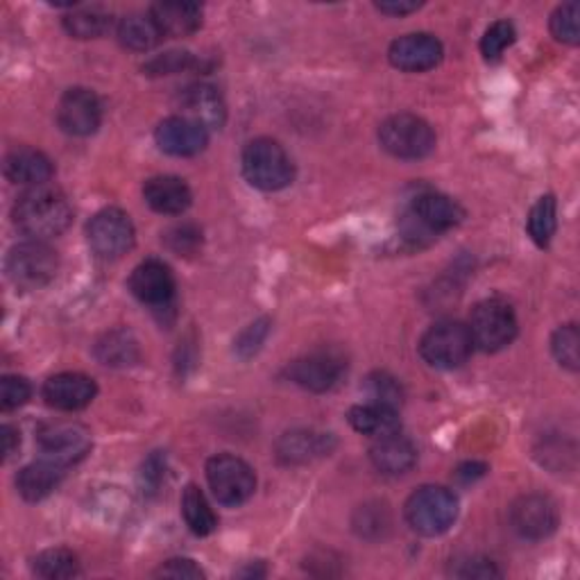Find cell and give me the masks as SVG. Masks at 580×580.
<instances>
[{
	"label": "cell",
	"mask_w": 580,
	"mask_h": 580,
	"mask_svg": "<svg viewBox=\"0 0 580 580\" xmlns=\"http://www.w3.org/2000/svg\"><path fill=\"white\" fill-rule=\"evenodd\" d=\"M58 123L71 136H91L103 123V103L91 89H69L58 105Z\"/></svg>",
	"instance_id": "cell-13"
},
{
	"label": "cell",
	"mask_w": 580,
	"mask_h": 580,
	"mask_svg": "<svg viewBox=\"0 0 580 580\" xmlns=\"http://www.w3.org/2000/svg\"><path fill=\"white\" fill-rule=\"evenodd\" d=\"M472 343L483 352H499L517 338V315L506 300L490 298L474 307L469 324Z\"/></svg>",
	"instance_id": "cell-8"
},
{
	"label": "cell",
	"mask_w": 580,
	"mask_h": 580,
	"mask_svg": "<svg viewBox=\"0 0 580 580\" xmlns=\"http://www.w3.org/2000/svg\"><path fill=\"white\" fill-rule=\"evenodd\" d=\"M443 55H445V48L441 39H435L433 34L426 32L404 34L395 39L389 48L391 64L404 73L431 71L443 62Z\"/></svg>",
	"instance_id": "cell-15"
},
{
	"label": "cell",
	"mask_w": 580,
	"mask_h": 580,
	"mask_svg": "<svg viewBox=\"0 0 580 580\" xmlns=\"http://www.w3.org/2000/svg\"><path fill=\"white\" fill-rule=\"evenodd\" d=\"M118 41L130 48V51L136 53H145V51H153L155 45L162 43L164 34L159 30V25L155 23V19L148 14H130L125 19H121L118 28H116Z\"/></svg>",
	"instance_id": "cell-27"
},
{
	"label": "cell",
	"mask_w": 580,
	"mask_h": 580,
	"mask_svg": "<svg viewBox=\"0 0 580 580\" xmlns=\"http://www.w3.org/2000/svg\"><path fill=\"white\" fill-rule=\"evenodd\" d=\"M143 198L162 216H182L193 203V193L182 177L157 175L143 184Z\"/></svg>",
	"instance_id": "cell-21"
},
{
	"label": "cell",
	"mask_w": 580,
	"mask_h": 580,
	"mask_svg": "<svg viewBox=\"0 0 580 580\" xmlns=\"http://www.w3.org/2000/svg\"><path fill=\"white\" fill-rule=\"evenodd\" d=\"M193 66V58L188 53H166L162 58H155L143 71H148L151 75H173L184 69Z\"/></svg>",
	"instance_id": "cell-40"
},
{
	"label": "cell",
	"mask_w": 580,
	"mask_h": 580,
	"mask_svg": "<svg viewBox=\"0 0 580 580\" xmlns=\"http://www.w3.org/2000/svg\"><path fill=\"white\" fill-rule=\"evenodd\" d=\"M155 576H162V578H205V571L188 558H175V560L164 562L155 571Z\"/></svg>",
	"instance_id": "cell-42"
},
{
	"label": "cell",
	"mask_w": 580,
	"mask_h": 580,
	"mask_svg": "<svg viewBox=\"0 0 580 580\" xmlns=\"http://www.w3.org/2000/svg\"><path fill=\"white\" fill-rule=\"evenodd\" d=\"M41 395L51 408L73 413L86 408L95 400V395H99V385L82 372H62L43 383Z\"/></svg>",
	"instance_id": "cell-18"
},
{
	"label": "cell",
	"mask_w": 580,
	"mask_h": 580,
	"mask_svg": "<svg viewBox=\"0 0 580 580\" xmlns=\"http://www.w3.org/2000/svg\"><path fill=\"white\" fill-rule=\"evenodd\" d=\"M359 526V534L365 538H379L383 528L391 526L389 519V510L383 506H365L361 510V521H356Z\"/></svg>",
	"instance_id": "cell-39"
},
{
	"label": "cell",
	"mask_w": 580,
	"mask_h": 580,
	"mask_svg": "<svg viewBox=\"0 0 580 580\" xmlns=\"http://www.w3.org/2000/svg\"><path fill=\"white\" fill-rule=\"evenodd\" d=\"M474 352L472 333L467 324L458 320H441L426 329L420 341L422 359L438 370H456Z\"/></svg>",
	"instance_id": "cell-5"
},
{
	"label": "cell",
	"mask_w": 580,
	"mask_h": 580,
	"mask_svg": "<svg viewBox=\"0 0 580 580\" xmlns=\"http://www.w3.org/2000/svg\"><path fill=\"white\" fill-rule=\"evenodd\" d=\"M335 447V441L331 433L322 431H290L283 433L277 443V458L286 465H304L315 458L329 456Z\"/></svg>",
	"instance_id": "cell-20"
},
{
	"label": "cell",
	"mask_w": 580,
	"mask_h": 580,
	"mask_svg": "<svg viewBox=\"0 0 580 580\" xmlns=\"http://www.w3.org/2000/svg\"><path fill=\"white\" fill-rule=\"evenodd\" d=\"M367 395H370V402L385 404V406H393V408H397L404 400L400 381L393 379L391 374H385V372H376L367 379Z\"/></svg>",
	"instance_id": "cell-36"
},
{
	"label": "cell",
	"mask_w": 580,
	"mask_h": 580,
	"mask_svg": "<svg viewBox=\"0 0 580 580\" xmlns=\"http://www.w3.org/2000/svg\"><path fill=\"white\" fill-rule=\"evenodd\" d=\"M348 370L345 359L333 350L311 352L286 367L288 379L298 383L300 389L311 393H327L343 379Z\"/></svg>",
	"instance_id": "cell-12"
},
{
	"label": "cell",
	"mask_w": 580,
	"mask_h": 580,
	"mask_svg": "<svg viewBox=\"0 0 580 580\" xmlns=\"http://www.w3.org/2000/svg\"><path fill=\"white\" fill-rule=\"evenodd\" d=\"M246 179L261 190H281L296 177V166L288 153L272 138H255L246 145L244 157Z\"/></svg>",
	"instance_id": "cell-4"
},
{
	"label": "cell",
	"mask_w": 580,
	"mask_h": 580,
	"mask_svg": "<svg viewBox=\"0 0 580 580\" xmlns=\"http://www.w3.org/2000/svg\"><path fill=\"white\" fill-rule=\"evenodd\" d=\"M207 480L218 504L236 508L244 506L257 490V474L244 460L231 454H218L207 463Z\"/></svg>",
	"instance_id": "cell-9"
},
{
	"label": "cell",
	"mask_w": 580,
	"mask_h": 580,
	"mask_svg": "<svg viewBox=\"0 0 580 580\" xmlns=\"http://www.w3.org/2000/svg\"><path fill=\"white\" fill-rule=\"evenodd\" d=\"M30 395H32V389H30L28 379L23 376L8 374L3 376V381H0V406H3V411L21 408L23 404H28Z\"/></svg>",
	"instance_id": "cell-38"
},
{
	"label": "cell",
	"mask_w": 580,
	"mask_h": 580,
	"mask_svg": "<svg viewBox=\"0 0 580 580\" xmlns=\"http://www.w3.org/2000/svg\"><path fill=\"white\" fill-rule=\"evenodd\" d=\"M460 565L463 567L454 571L460 578H493V576H501V571L495 567V562L486 560V558H472V560L460 562Z\"/></svg>",
	"instance_id": "cell-43"
},
{
	"label": "cell",
	"mask_w": 580,
	"mask_h": 580,
	"mask_svg": "<svg viewBox=\"0 0 580 580\" xmlns=\"http://www.w3.org/2000/svg\"><path fill=\"white\" fill-rule=\"evenodd\" d=\"M515 39H517V32L510 21H495L480 39V53L490 62L499 60L506 53V48L515 43Z\"/></svg>",
	"instance_id": "cell-34"
},
{
	"label": "cell",
	"mask_w": 580,
	"mask_h": 580,
	"mask_svg": "<svg viewBox=\"0 0 580 580\" xmlns=\"http://www.w3.org/2000/svg\"><path fill=\"white\" fill-rule=\"evenodd\" d=\"M0 438H3V458L8 460L10 456H14V452L19 449L21 445V438H19V431L10 424L0 426Z\"/></svg>",
	"instance_id": "cell-46"
},
{
	"label": "cell",
	"mask_w": 580,
	"mask_h": 580,
	"mask_svg": "<svg viewBox=\"0 0 580 580\" xmlns=\"http://www.w3.org/2000/svg\"><path fill=\"white\" fill-rule=\"evenodd\" d=\"M14 225L32 240H48L64 234L73 220L69 198L58 186L28 188L14 205Z\"/></svg>",
	"instance_id": "cell-1"
},
{
	"label": "cell",
	"mask_w": 580,
	"mask_h": 580,
	"mask_svg": "<svg viewBox=\"0 0 580 580\" xmlns=\"http://www.w3.org/2000/svg\"><path fill=\"white\" fill-rule=\"evenodd\" d=\"M182 515L190 534H196L200 538L211 536L218 526V517L214 515L205 493L196 486V483H188L182 495Z\"/></svg>",
	"instance_id": "cell-28"
},
{
	"label": "cell",
	"mask_w": 580,
	"mask_h": 580,
	"mask_svg": "<svg viewBox=\"0 0 580 580\" xmlns=\"http://www.w3.org/2000/svg\"><path fill=\"white\" fill-rule=\"evenodd\" d=\"M404 515L415 534L424 538L443 536L458 519V497L443 486H422L408 497Z\"/></svg>",
	"instance_id": "cell-3"
},
{
	"label": "cell",
	"mask_w": 580,
	"mask_h": 580,
	"mask_svg": "<svg viewBox=\"0 0 580 580\" xmlns=\"http://www.w3.org/2000/svg\"><path fill=\"white\" fill-rule=\"evenodd\" d=\"M510 524L524 540H545L558 528V508L549 497L524 495L510 508Z\"/></svg>",
	"instance_id": "cell-14"
},
{
	"label": "cell",
	"mask_w": 580,
	"mask_h": 580,
	"mask_svg": "<svg viewBox=\"0 0 580 580\" xmlns=\"http://www.w3.org/2000/svg\"><path fill=\"white\" fill-rule=\"evenodd\" d=\"M37 443L43 458L71 467L89 454L91 433L77 422H48L37 431Z\"/></svg>",
	"instance_id": "cell-11"
},
{
	"label": "cell",
	"mask_w": 580,
	"mask_h": 580,
	"mask_svg": "<svg viewBox=\"0 0 580 580\" xmlns=\"http://www.w3.org/2000/svg\"><path fill=\"white\" fill-rule=\"evenodd\" d=\"M151 17L164 37H188L203 25V8L196 3H155Z\"/></svg>",
	"instance_id": "cell-26"
},
{
	"label": "cell",
	"mask_w": 580,
	"mask_h": 580,
	"mask_svg": "<svg viewBox=\"0 0 580 580\" xmlns=\"http://www.w3.org/2000/svg\"><path fill=\"white\" fill-rule=\"evenodd\" d=\"M86 240L101 259H121L134 248L136 231L130 216L112 207L99 211L89 220Z\"/></svg>",
	"instance_id": "cell-10"
},
{
	"label": "cell",
	"mask_w": 580,
	"mask_h": 580,
	"mask_svg": "<svg viewBox=\"0 0 580 580\" xmlns=\"http://www.w3.org/2000/svg\"><path fill=\"white\" fill-rule=\"evenodd\" d=\"M166 244L173 252H177L179 257H188V255H196L200 250L203 244V231L196 225H175L173 229L166 231Z\"/></svg>",
	"instance_id": "cell-37"
},
{
	"label": "cell",
	"mask_w": 580,
	"mask_h": 580,
	"mask_svg": "<svg viewBox=\"0 0 580 580\" xmlns=\"http://www.w3.org/2000/svg\"><path fill=\"white\" fill-rule=\"evenodd\" d=\"M182 116L200 123L207 130H220L227 121V107L218 89L209 84H190L179 93Z\"/></svg>",
	"instance_id": "cell-19"
},
{
	"label": "cell",
	"mask_w": 580,
	"mask_h": 580,
	"mask_svg": "<svg viewBox=\"0 0 580 580\" xmlns=\"http://www.w3.org/2000/svg\"><path fill=\"white\" fill-rule=\"evenodd\" d=\"M58 252L45 240H23L8 252L6 272L21 290H39L51 283L58 275Z\"/></svg>",
	"instance_id": "cell-7"
},
{
	"label": "cell",
	"mask_w": 580,
	"mask_h": 580,
	"mask_svg": "<svg viewBox=\"0 0 580 580\" xmlns=\"http://www.w3.org/2000/svg\"><path fill=\"white\" fill-rule=\"evenodd\" d=\"M159 151L173 157H196L209 143V130L186 116H170L155 130Z\"/></svg>",
	"instance_id": "cell-17"
},
{
	"label": "cell",
	"mask_w": 580,
	"mask_h": 580,
	"mask_svg": "<svg viewBox=\"0 0 580 580\" xmlns=\"http://www.w3.org/2000/svg\"><path fill=\"white\" fill-rule=\"evenodd\" d=\"M64 28L75 39H99L112 30V14L103 8H73Z\"/></svg>",
	"instance_id": "cell-30"
},
{
	"label": "cell",
	"mask_w": 580,
	"mask_h": 580,
	"mask_svg": "<svg viewBox=\"0 0 580 580\" xmlns=\"http://www.w3.org/2000/svg\"><path fill=\"white\" fill-rule=\"evenodd\" d=\"M379 143L385 153L397 159L417 162L435 151V132L420 116L395 114L381 123Z\"/></svg>",
	"instance_id": "cell-6"
},
{
	"label": "cell",
	"mask_w": 580,
	"mask_h": 580,
	"mask_svg": "<svg viewBox=\"0 0 580 580\" xmlns=\"http://www.w3.org/2000/svg\"><path fill=\"white\" fill-rule=\"evenodd\" d=\"M348 420L354 431L370 435L374 441L383 438V435H393L402 431V420L397 415V408L376 402H365L350 408Z\"/></svg>",
	"instance_id": "cell-25"
},
{
	"label": "cell",
	"mask_w": 580,
	"mask_h": 580,
	"mask_svg": "<svg viewBox=\"0 0 580 580\" xmlns=\"http://www.w3.org/2000/svg\"><path fill=\"white\" fill-rule=\"evenodd\" d=\"M95 359L103 365L112 367H127L138 361V345L134 335L127 331H110L105 333L99 343H95Z\"/></svg>",
	"instance_id": "cell-29"
},
{
	"label": "cell",
	"mask_w": 580,
	"mask_h": 580,
	"mask_svg": "<svg viewBox=\"0 0 580 580\" xmlns=\"http://www.w3.org/2000/svg\"><path fill=\"white\" fill-rule=\"evenodd\" d=\"M465 220V209L445 193L422 190L411 200L402 216V234L411 244L426 240L458 227Z\"/></svg>",
	"instance_id": "cell-2"
},
{
	"label": "cell",
	"mask_w": 580,
	"mask_h": 580,
	"mask_svg": "<svg viewBox=\"0 0 580 580\" xmlns=\"http://www.w3.org/2000/svg\"><path fill=\"white\" fill-rule=\"evenodd\" d=\"M66 467L51 460L41 458L37 463L25 465L19 476H17V490L25 501H41L48 495H53L58 490L60 483L64 480Z\"/></svg>",
	"instance_id": "cell-24"
},
{
	"label": "cell",
	"mask_w": 580,
	"mask_h": 580,
	"mask_svg": "<svg viewBox=\"0 0 580 580\" xmlns=\"http://www.w3.org/2000/svg\"><path fill=\"white\" fill-rule=\"evenodd\" d=\"M422 8V3H404V0H391V3H376V10L383 14H391V17H406L411 12H417Z\"/></svg>",
	"instance_id": "cell-45"
},
{
	"label": "cell",
	"mask_w": 580,
	"mask_h": 580,
	"mask_svg": "<svg viewBox=\"0 0 580 580\" xmlns=\"http://www.w3.org/2000/svg\"><path fill=\"white\" fill-rule=\"evenodd\" d=\"M162 469H164V463H162V456H157V454L151 456L148 463L143 465V480H145V486H148L151 490L159 488V483L164 478Z\"/></svg>",
	"instance_id": "cell-44"
},
{
	"label": "cell",
	"mask_w": 580,
	"mask_h": 580,
	"mask_svg": "<svg viewBox=\"0 0 580 580\" xmlns=\"http://www.w3.org/2000/svg\"><path fill=\"white\" fill-rule=\"evenodd\" d=\"M558 229V203L553 196H542L528 214V236L538 248H547Z\"/></svg>",
	"instance_id": "cell-31"
},
{
	"label": "cell",
	"mask_w": 580,
	"mask_h": 580,
	"mask_svg": "<svg viewBox=\"0 0 580 580\" xmlns=\"http://www.w3.org/2000/svg\"><path fill=\"white\" fill-rule=\"evenodd\" d=\"M53 175H55V166L41 151L25 148L23 145V148H14L6 157V177L14 184L34 188L51 182Z\"/></svg>",
	"instance_id": "cell-22"
},
{
	"label": "cell",
	"mask_w": 580,
	"mask_h": 580,
	"mask_svg": "<svg viewBox=\"0 0 580 580\" xmlns=\"http://www.w3.org/2000/svg\"><path fill=\"white\" fill-rule=\"evenodd\" d=\"M32 569L37 576L48 580H64L80 576L77 556L69 549H45L32 560Z\"/></svg>",
	"instance_id": "cell-32"
},
{
	"label": "cell",
	"mask_w": 580,
	"mask_h": 580,
	"mask_svg": "<svg viewBox=\"0 0 580 580\" xmlns=\"http://www.w3.org/2000/svg\"><path fill=\"white\" fill-rule=\"evenodd\" d=\"M580 8L578 3H565L551 14V34L569 45H576L580 41Z\"/></svg>",
	"instance_id": "cell-35"
},
{
	"label": "cell",
	"mask_w": 580,
	"mask_h": 580,
	"mask_svg": "<svg viewBox=\"0 0 580 580\" xmlns=\"http://www.w3.org/2000/svg\"><path fill=\"white\" fill-rule=\"evenodd\" d=\"M127 286L138 302L148 304L153 309L168 307L175 298V288H177L170 268L159 259H148L138 263L132 270Z\"/></svg>",
	"instance_id": "cell-16"
},
{
	"label": "cell",
	"mask_w": 580,
	"mask_h": 580,
	"mask_svg": "<svg viewBox=\"0 0 580 580\" xmlns=\"http://www.w3.org/2000/svg\"><path fill=\"white\" fill-rule=\"evenodd\" d=\"M370 460L381 474L400 476L413 469L417 460V449L402 433L383 435V438H376V443L372 445Z\"/></svg>",
	"instance_id": "cell-23"
},
{
	"label": "cell",
	"mask_w": 580,
	"mask_h": 580,
	"mask_svg": "<svg viewBox=\"0 0 580 580\" xmlns=\"http://www.w3.org/2000/svg\"><path fill=\"white\" fill-rule=\"evenodd\" d=\"M266 333H268V320H259V322L250 324L244 333H240L236 350L244 356H252L261 348Z\"/></svg>",
	"instance_id": "cell-41"
},
{
	"label": "cell",
	"mask_w": 580,
	"mask_h": 580,
	"mask_svg": "<svg viewBox=\"0 0 580 580\" xmlns=\"http://www.w3.org/2000/svg\"><path fill=\"white\" fill-rule=\"evenodd\" d=\"M578 345H580V333H578V327L576 324H565L560 327L553 338H551V352L556 356V361L576 372L578 365H580V352H578Z\"/></svg>",
	"instance_id": "cell-33"
}]
</instances>
